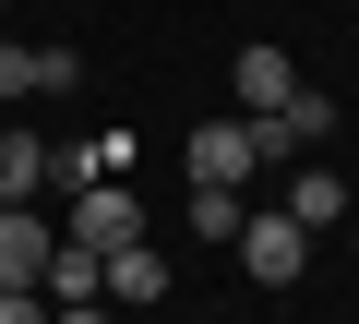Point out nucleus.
Listing matches in <instances>:
<instances>
[{
  "label": "nucleus",
  "instance_id": "obj_1",
  "mask_svg": "<svg viewBox=\"0 0 359 324\" xmlns=\"http://www.w3.org/2000/svg\"><path fill=\"white\" fill-rule=\"evenodd\" d=\"M228 252H240V276H252V288H299V264H311V228H299L287 205H264V216H240V240H228Z\"/></svg>",
  "mask_w": 359,
  "mask_h": 324
},
{
  "label": "nucleus",
  "instance_id": "obj_2",
  "mask_svg": "<svg viewBox=\"0 0 359 324\" xmlns=\"http://www.w3.org/2000/svg\"><path fill=\"white\" fill-rule=\"evenodd\" d=\"M323 132H335V96H323V84H287V96H276V108L252 120V144H264V169H287V156H311Z\"/></svg>",
  "mask_w": 359,
  "mask_h": 324
},
{
  "label": "nucleus",
  "instance_id": "obj_3",
  "mask_svg": "<svg viewBox=\"0 0 359 324\" xmlns=\"http://www.w3.org/2000/svg\"><path fill=\"white\" fill-rule=\"evenodd\" d=\"M60 240H84V252H120V240H144V205H132V181H72V228Z\"/></svg>",
  "mask_w": 359,
  "mask_h": 324
},
{
  "label": "nucleus",
  "instance_id": "obj_4",
  "mask_svg": "<svg viewBox=\"0 0 359 324\" xmlns=\"http://www.w3.org/2000/svg\"><path fill=\"white\" fill-rule=\"evenodd\" d=\"M192 181H216V193H252V181H264L252 120H204V132H192Z\"/></svg>",
  "mask_w": 359,
  "mask_h": 324
},
{
  "label": "nucleus",
  "instance_id": "obj_5",
  "mask_svg": "<svg viewBox=\"0 0 359 324\" xmlns=\"http://www.w3.org/2000/svg\"><path fill=\"white\" fill-rule=\"evenodd\" d=\"M96 300H120V312H156V300H168V252H156V240H120V252L96 264Z\"/></svg>",
  "mask_w": 359,
  "mask_h": 324
},
{
  "label": "nucleus",
  "instance_id": "obj_6",
  "mask_svg": "<svg viewBox=\"0 0 359 324\" xmlns=\"http://www.w3.org/2000/svg\"><path fill=\"white\" fill-rule=\"evenodd\" d=\"M84 60L72 48H25V37H0V96H72Z\"/></svg>",
  "mask_w": 359,
  "mask_h": 324
},
{
  "label": "nucleus",
  "instance_id": "obj_7",
  "mask_svg": "<svg viewBox=\"0 0 359 324\" xmlns=\"http://www.w3.org/2000/svg\"><path fill=\"white\" fill-rule=\"evenodd\" d=\"M48 252H60V228H36L25 205H0V288H36Z\"/></svg>",
  "mask_w": 359,
  "mask_h": 324
},
{
  "label": "nucleus",
  "instance_id": "obj_8",
  "mask_svg": "<svg viewBox=\"0 0 359 324\" xmlns=\"http://www.w3.org/2000/svg\"><path fill=\"white\" fill-rule=\"evenodd\" d=\"M287 216H299V228H335V216H347V181L311 169V156H287Z\"/></svg>",
  "mask_w": 359,
  "mask_h": 324
},
{
  "label": "nucleus",
  "instance_id": "obj_9",
  "mask_svg": "<svg viewBox=\"0 0 359 324\" xmlns=\"http://www.w3.org/2000/svg\"><path fill=\"white\" fill-rule=\"evenodd\" d=\"M287 84H299V60H287V48H276V37H252V48H240V108H252V120H264V108H276V96H287Z\"/></svg>",
  "mask_w": 359,
  "mask_h": 324
},
{
  "label": "nucleus",
  "instance_id": "obj_10",
  "mask_svg": "<svg viewBox=\"0 0 359 324\" xmlns=\"http://www.w3.org/2000/svg\"><path fill=\"white\" fill-rule=\"evenodd\" d=\"M48 193V144L36 132H0V205H36Z\"/></svg>",
  "mask_w": 359,
  "mask_h": 324
},
{
  "label": "nucleus",
  "instance_id": "obj_11",
  "mask_svg": "<svg viewBox=\"0 0 359 324\" xmlns=\"http://www.w3.org/2000/svg\"><path fill=\"white\" fill-rule=\"evenodd\" d=\"M240 216H252V205H240V193H216V181H192V205H180V228H192L204 252H216V240H240Z\"/></svg>",
  "mask_w": 359,
  "mask_h": 324
},
{
  "label": "nucleus",
  "instance_id": "obj_12",
  "mask_svg": "<svg viewBox=\"0 0 359 324\" xmlns=\"http://www.w3.org/2000/svg\"><path fill=\"white\" fill-rule=\"evenodd\" d=\"M0 324H48V288H0Z\"/></svg>",
  "mask_w": 359,
  "mask_h": 324
},
{
  "label": "nucleus",
  "instance_id": "obj_13",
  "mask_svg": "<svg viewBox=\"0 0 359 324\" xmlns=\"http://www.w3.org/2000/svg\"><path fill=\"white\" fill-rule=\"evenodd\" d=\"M48 324H108V300H48Z\"/></svg>",
  "mask_w": 359,
  "mask_h": 324
},
{
  "label": "nucleus",
  "instance_id": "obj_14",
  "mask_svg": "<svg viewBox=\"0 0 359 324\" xmlns=\"http://www.w3.org/2000/svg\"><path fill=\"white\" fill-rule=\"evenodd\" d=\"M0 13H13V0H0Z\"/></svg>",
  "mask_w": 359,
  "mask_h": 324
}]
</instances>
